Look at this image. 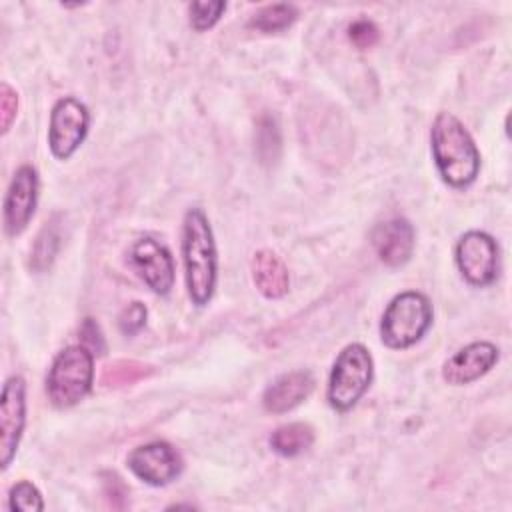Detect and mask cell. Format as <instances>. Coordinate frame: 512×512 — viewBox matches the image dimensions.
<instances>
[{
    "label": "cell",
    "instance_id": "27",
    "mask_svg": "<svg viewBox=\"0 0 512 512\" xmlns=\"http://www.w3.org/2000/svg\"><path fill=\"white\" fill-rule=\"evenodd\" d=\"M104 494L112 500V506H116L118 508V502H116V498H120L122 502L126 500V488H124V484H122V480L116 476V474H110V472H106L104 474Z\"/></svg>",
    "mask_w": 512,
    "mask_h": 512
},
{
    "label": "cell",
    "instance_id": "2",
    "mask_svg": "<svg viewBox=\"0 0 512 512\" xmlns=\"http://www.w3.org/2000/svg\"><path fill=\"white\" fill-rule=\"evenodd\" d=\"M182 258L190 300L196 306H206L216 288L218 258L212 228L200 208H192L184 216Z\"/></svg>",
    "mask_w": 512,
    "mask_h": 512
},
{
    "label": "cell",
    "instance_id": "19",
    "mask_svg": "<svg viewBox=\"0 0 512 512\" xmlns=\"http://www.w3.org/2000/svg\"><path fill=\"white\" fill-rule=\"evenodd\" d=\"M60 248V224L56 220V216L44 224V228L40 230L34 248H32V258L30 264L34 270L42 272L46 268H50L56 252Z\"/></svg>",
    "mask_w": 512,
    "mask_h": 512
},
{
    "label": "cell",
    "instance_id": "8",
    "mask_svg": "<svg viewBox=\"0 0 512 512\" xmlns=\"http://www.w3.org/2000/svg\"><path fill=\"white\" fill-rule=\"evenodd\" d=\"M128 468L150 486H166L184 468L178 450L168 442H148L128 454Z\"/></svg>",
    "mask_w": 512,
    "mask_h": 512
},
{
    "label": "cell",
    "instance_id": "12",
    "mask_svg": "<svg viewBox=\"0 0 512 512\" xmlns=\"http://www.w3.org/2000/svg\"><path fill=\"white\" fill-rule=\"evenodd\" d=\"M498 362V348L490 342H472L450 356L442 366V378L448 384L462 386L484 376Z\"/></svg>",
    "mask_w": 512,
    "mask_h": 512
},
{
    "label": "cell",
    "instance_id": "6",
    "mask_svg": "<svg viewBox=\"0 0 512 512\" xmlns=\"http://www.w3.org/2000/svg\"><path fill=\"white\" fill-rule=\"evenodd\" d=\"M88 124L90 116L80 100L72 96L60 98L50 112L48 144L52 154L60 160H68L84 142Z\"/></svg>",
    "mask_w": 512,
    "mask_h": 512
},
{
    "label": "cell",
    "instance_id": "10",
    "mask_svg": "<svg viewBox=\"0 0 512 512\" xmlns=\"http://www.w3.org/2000/svg\"><path fill=\"white\" fill-rule=\"evenodd\" d=\"M38 198V174L24 164L14 172L4 198V228L10 236H18L28 226Z\"/></svg>",
    "mask_w": 512,
    "mask_h": 512
},
{
    "label": "cell",
    "instance_id": "15",
    "mask_svg": "<svg viewBox=\"0 0 512 512\" xmlns=\"http://www.w3.org/2000/svg\"><path fill=\"white\" fill-rule=\"evenodd\" d=\"M252 280L258 292L270 300L282 298L290 288V276L284 262L270 250H260L252 258Z\"/></svg>",
    "mask_w": 512,
    "mask_h": 512
},
{
    "label": "cell",
    "instance_id": "5",
    "mask_svg": "<svg viewBox=\"0 0 512 512\" xmlns=\"http://www.w3.org/2000/svg\"><path fill=\"white\" fill-rule=\"evenodd\" d=\"M372 356L362 344H348L336 358L328 380V402L334 410H350L372 380Z\"/></svg>",
    "mask_w": 512,
    "mask_h": 512
},
{
    "label": "cell",
    "instance_id": "18",
    "mask_svg": "<svg viewBox=\"0 0 512 512\" xmlns=\"http://www.w3.org/2000/svg\"><path fill=\"white\" fill-rule=\"evenodd\" d=\"M298 16L296 6L286 4V2H278V4H268L264 8H260L252 18H250V26L256 28L258 32H280L284 28H288Z\"/></svg>",
    "mask_w": 512,
    "mask_h": 512
},
{
    "label": "cell",
    "instance_id": "25",
    "mask_svg": "<svg viewBox=\"0 0 512 512\" xmlns=\"http://www.w3.org/2000/svg\"><path fill=\"white\" fill-rule=\"evenodd\" d=\"M80 342L84 348H88L92 354L102 356L106 352V340L102 336V330L94 318H84L80 324Z\"/></svg>",
    "mask_w": 512,
    "mask_h": 512
},
{
    "label": "cell",
    "instance_id": "23",
    "mask_svg": "<svg viewBox=\"0 0 512 512\" xmlns=\"http://www.w3.org/2000/svg\"><path fill=\"white\" fill-rule=\"evenodd\" d=\"M348 38L358 50H366V48H372L378 42L380 32H378V26L372 20L358 18L348 26Z\"/></svg>",
    "mask_w": 512,
    "mask_h": 512
},
{
    "label": "cell",
    "instance_id": "3",
    "mask_svg": "<svg viewBox=\"0 0 512 512\" xmlns=\"http://www.w3.org/2000/svg\"><path fill=\"white\" fill-rule=\"evenodd\" d=\"M94 378V354L78 346H68L54 358L48 378L46 392L54 406L70 408L86 398Z\"/></svg>",
    "mask_w": 512,
    "mask_h": 512
},
{
    "label": "cell",
    "instance_id": "4",
    "mask_svg": "<svg viewBox=\"0 0 512 512\" xmlns=\"http://www.w3.org/2000/svg\"><path fill=\"white\" fill-rule=\"evenodd\" d=\"M432 324V306L420 292H402L384 310L380 338L388 348L402 350L416 344Z\"/></svg>",
    "mask_w": 512,
    "mask_h": 512
},
{
    "label": "cell",
    "instance_id": "1",
    "mask_svg": "<svg viewBox=\"0 0 512 512\" xmlns=\"http://www.w3.org/2000/svg\"><path fill=\"white\" fill-rule=\"evenodd\" d=\"M430 138L442 180L452 188L470 186L480 170V154L462 122L450 112H440L434 118Z\"/></svg>",
    "mask_w": 512,
    "mask_h": 512
},
{
    "label": "cell",
    "instance_id": "16",
    "mask_svg": "<svg viewBox=\"0 0 512 512\" xmlns=\"http://www.w3.org/2000/svg\"><path fill=\"white\" fill-rule=\"evenodd\" d=\"M314 442V430L306 422H290L276 428L270 436V446L276 454L292 458L306 452Z\"/></svg>",
    "mask_w": 512,
    "mask_h": 512
},
{
    "label": "cell",
    "instance_id": "24",
    "mask_svg": "<svg viewBox=\"0 0 512 512\" xmlns=\"http://www.w3.org/2000/svg\"><path fill=\"white\" fill-rule=\"evenodd\" d=\"M146 306L142 302H132L128 304L120 316H118V326H120V332L126 334V336H134L138 334L144 324H146Z\"/></svg>",
    "mask_w": 512,
    "mask_h": 512
},
{
    "label": "cell",
    "instance_id": "13",
    "mask_svg": "<svg viewBox=\"0 0 512 512\" xmlns=\"http://www.w3.org/2000/svg\"><path fill=\"white\" fill-rule=\"evenodd\" d=\"M372 244L378 258L392 268L406 264L414 250V228L406 218H390L372 232Z\"/></svg>",
    "mask_w": 512,
    "mask_h": 512
},
{
    "label": "cell",
    "instance_id": "11",
    "mask_svg": "<svg viewBox=\"0 0 512 512\" xmlns=\"http://www.w3.org/2000/svg\"><path fill=\"white\" fill-rule=\"evenodd\" d=\"M130 264L156 294H168L174 284V260L160 242L140 238L130 250Z\"/></svg>",
    "mask_w": 512,
    "mask_h": 512
},
{
    "label": "cell",
    "instance_id": "22",
    "mask_svg": "<svg viewBox=\"0 0 512 512\" xmlns=\"http://www.w3.org/2000/svg\"><path fill=\"white\" fill-rule=\"evenodd\" d=\"M224 10H226V2H192L188 6L190 24L194 30L204 32L220 20Z\"/></svg>",
    "mask_w": 512,
    "mask_h": 512
},
{
    "label": "cell",
    "instance_id": "7",
    "mask_svg": "<svg viewBox=\"0 0 512 512\" xmlns=\"http://www.w3.org/2000/svg\"><path fill=\"white\" fill-rule=\"evenodd\" d=\"M456 264L472 286L492 284L498 276V246L494 238L480 230L466 232L456 244Z\"/></svg>",
    "mask_w": 512,
    "mask_h": 512
},
{
    "label": "cell",
    "instance_id": "14",
    "mask_svg": "<svg viewBox=\"0 0 512 512\" xmlns=\"http://www.w3.org/2000/svg\"><path fill=\"white\" fill-rule=\"evenodd\" d=\"M314 388V376L308 370H292L278 376L262 396V404L272 414H284L302 404Z\"/></svg>",
    "mask_w": 512,
    "mask_h": 512
},
{
    "label": "cell",
    "instance_id": "21",
    "mask_svg": "<svg viewBox=\"0 0 512 512\" xmlns=\"http://www.w3.org/2000/svg\"><path fill=\"white\" fill-rule=\"evenodd\" d=\"M8 504L12 510H20V512H40L44 508L38 488L28 480H22L12 486Z\"/></svg>",
    "mask_w": 512,
    "mask_h": 512
},
{
    "label": "cell",
    "instance_id": "20",
    "mask_svg": "<svg viewBox=\"0 0 512 512\" xmlns=\"http://www.w3.org/2000/svg\"><path fill=\"white\" fill-rule=\"evenodd\" d=\"M152 374V366L136 360H116L104 368L102 374V384L106 386H124V384H134L146 376Z\"/></svg>",
    "mask_w": 512,
    "mask_h": 512
},
{
    "label": "cell",
    "instance_id": "17",
    "mask_svg": "<svg viewBox=\"0 0 512 512\" xmlns=\"http://www.w3.org/2000/svg\"><path fill=\"white\" fill-rule=\"evenodd\" d=\"M280 148H282V140H280L276 118L270 114H262L256 122V134H254V150L258 160L264 166L276 164V160L280 158Z\"/></svg>",
    "mask_w": 512,
    "mask_h": 512
},
{
    "label": "cell",
    "instance_id": "9",
    "mask_svg": "<svg viewBox=\"0 0 512 512\" xmlns=\"http://www.w3.org/2000/svg\"><path fill=\"white\" fill-rule=\"evenodd\" d=\"M26 422V384L24 378L12 376L2 388L0 400V464L12 462Z\"/></svg>",
    "mask_w": 512,
    "mask_h": 512
},
{
    "label": "cell",
    "instance_id": "26",
    "mask_svg": "<svg viewBox=\"0 0 512 512\" xmlns=\"http://www.w3.org/2000/svg\"><path fill=\"white\" fill-rule=\"evenodd\" d=\"M18 110V96L16 90H12L6 82L0 86V126L2 132H8Z\"/></svg>",
    "mask_w": 512,
    "mask_h": 512
}]
</instances>
